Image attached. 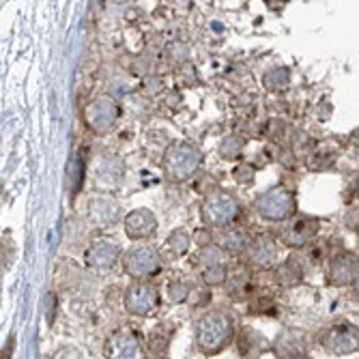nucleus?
<instances>
[{
  "instance_id": "obj_1",
  "label": "nucleus",
  "mask_w": 359,
  "mask_h": 359,
  "mask_svg": "<svg viewBox=\"0 0 359 359\" xmlns=\"http://www.w3.org/2000/svg\"><path fill=\"white\" fill-rule=\"evenodd\" d=\"M235 336L233 318L222 310L205 314L196 323V344L207 355H215L231 344Z\"/></svg>"
},
{
  "instance_id": "obj_2",
  "label": "nucleus",
  "mask_w": 359,
  "mask_h": 359,
  "mask_svg": "<svg viewBox=\"0 0 359 359\" xmlns=\"http://www.w3.org/2000/svg\"><path fill=\"white\" fill-rule=\"evenodd\" d=\"M203 166V151L189 144V142H175L166 149L164 161H161V168H164V177L172 183H185L189 181L196 172Z\"/></svg>"
},
{
  "instance_id": "obj_3",
  "label": "nucleus",
  "mask_w": 359,
  "mask_h": 359,
  "mask_svg": "<svg viewBox=\"0 0 359 359\" xmlns=\"http://www.w3.org/2000/svg\"><path fill=\"white\" fill-rule=\"evenodd\" d=\"M254 211L267 222H288L297 213L295 194L286 187H271L254 201Z\"/></svg>"
},
{
  "instance_id": "obj_4",
  "label": "nucleus",
  "mask_w": 359,
  "mask_h": 359,
  "mask_svg": "<svg viewBox=\"0 0 359 359\" xmlns=\"http://www.w3.org/2000/svg\"><path fill=\"white\" fill-rule=\"evenodd\" d=\"M241 213V205L233 194H228L224 189L211 191L207 198L203 201L201 215L207 226L213 228H224L228 224H233Z\"/></svg>"
},
{
  "instance_id": "obj_5",
  "label": "nucleus",
  "mask_w": 359,
  "mask_h": 359,
  "mask_svg": "<svg viewBox=\"0 0 359 359\" xmlns=\"http://www.w3.org/2000/svg\"><path fill=\"white\" fill-rule=\"evenodd\" d=\"M118 114H121V108L110 95L95 97V100H90L88 106L84 108V121L90 132L97 136L110 134L118 123Z\"/></svg>"
},
{
  "instance_id": "obj_6",
  "label": "nucleus",
  "mask_w": 359,
  "mask_h": 359,
  "mask_svg": "<svg viewBox=\"0 0 359 359\" xmlns=\"http://www.w3.org/2000/svg\"><path fill=\"white\" fill-rule=\"evenodd\" d=\"M125 273L132 276L134 280H149L161 271V256L151 245H134L125 254L123 260Z\"/></svg>"
},
{
  "instance_id": "obj_7",
  "label": "nucleus",
  "mask_w": 359,
  "mask_h": 359,
  "mask_svg": "<svg viewBox=\"0 0 359 359\" xmlns=\"http://www.w3.org/2000/svg\"><path fill=\"white\" fill-rule=\"evenodd\" d=\"M320 231V219L314 215H306V213H295L284 226V233H282V241L288 248H306L310 245L316 235Z\"/></svg>"
},
{
  "instance_id": "obj_8",
  "label": "nucleus",
  "mask_w": 359,
  "mask_h": 359,
  "mask_svg": "<svg viewBox=\"0 0 359 359\" xmlns=\"http://www.w3.org/2000/svg\"><path fill=\"white\" fill-rule=\"evenodd\" d=\"M323 348L332 355H351L359 351V332L353 325H332L320 336Z\"/></svg>"
},
{
  "instance_id": "obj_9",
  "label": "nucleus",
  "mask_w": 359,
  "mask_h": 359,
  "mask_svg": "<svg viewBox=\"0 0 359 359\" xmlns=\"http://www.w3.org/2000/svg\"><path fill=\"white\" fill-rule=\"evenodd\" d=\"M104 355L108 359H144L140 338L132 330H116L104 342Z\"/></svg>"
},
{
  "instance_id": "obj_10",
  "label": "nucleus",
  "mask_w": 359,
  "mask_h": 359,
  "mask_svg": "<svg viewBox=\"0 0 359 359\" xmlns=\"http://www.w3.org/2000/svg\"><path fill=\"white\" fill-rule=\"evenodd\" d=\"M159 306V290L149 282H134L125 290V310L129 314L144 316Z\"/></svg>"
},
{
  "instance_id": "obj_11",
  "label": "nucleus",
  "mask_w": 359,
  "mask_h": 359,
  "mask_svg": "<svg viewBox=\"0 0 359 359\" xmlns=\"http://www.w3.org/2000/svg\"><path fill=\"white\" fill-rule=\"evenodd\" d=\"M118 258H121V248L112 239H97L84 252L86 267L95 271H110L118 263Z\"/></svg>"
},
{
  "instance_id": "obj_12",
  "label": "nucleus",
  "mask_w": 359,
  "mask_h": 359,
  "mask_svg": "<svg viewBox=\"0 0 359 359\" xmlns=\"http://www.w3.org/2000/svg\"><path fill=\"white\" fill-rule=\"evenodd\" d=\"M125 161L114 153H104L95 164V183L102 189H116L125 181Z\"/></svg>"
},
{
  "instance_id": "obj_13",
  "label": "nucleus",
  "mask_w": 359,
  "mask_h": 359,
  "mask_svg": "<svg viewBox=\"0 0 359 359\" xmlns=\"http://www.w3.org/2000/svg\"><path fill=\"white\" fill-rule=\"evenodd\" d=\"M88 219L97 228H110L123 217L121 205L112 198V196H95L88 201Z\"/></svg>"
},
{
  "instance_id": "obj_14",
  "label": "nucleus",
  "mask_w": 359,
  "mask_h": 359,
  "mask_svg": "<svg viewBox=\"0 0 359 359\" xmlns=\"http://www.w3.org/2000/svg\"><path fill=\"white\" fill-rule=\"evenodd\" d=\"M125 233L134 241L151 239L157 233V217L149 209H134L125 215Z\"/></svg>"
},
{
  "instance_id": "obj_15",
  "label": "nucleus",
  "mask_w": 359,
  "mask_h": 359,
  "mask_svg": "<svg viewBox=\"0 0 359 359\" xmlns=\"http://www.w3.org/2000/svg\"><path fill=\"white\" fill-rule=\"evenodd\" d=\"M359 271V260L351 252H340L330 260V271H327V282L332 286H346L353 284L355 276Z\"/></svg>"
},
{
  "instance_id": "obj_16",
  "label": "nucleus",
  "mask_w": 359,
  "mask_h": 359,
  "mask_svg": "<svg viewBox=\"0 0 359 359\" xmlns=\"http://www.w3.org/2000/svg\"><path fill=\"white\" fill-rule=\"evenodd\" d=\"M245 254H248V260L252 265L269 269L276 265V260H278V245L269 235H258L252 239Z\"/></svg>"
},
{
  "instance_id": "obj_17",
  "label": "nucleus",
  "mask_w": 359,
  "mask_h": 359,
  "mask_svg": "<svg viewBox=\"0 0 359 359\" xmlns=\"http://www.w3.org/2000/svg\"><path fill=\"white\" fill-rule=\"evenodd\" d=\"M306 338L304 334L295 332V330H286L276 338L273 351L278 359H304L306 357Z\"/></svg>"
},
{
  "instance_id": "obj_18",
  "label": "nucleus",
  "mask_w": 359,
  "mask_h": 359,
  "mask_svg": "<svg viewBox=\"0 0 359 359\" xmlns=\"http://www.w3.org/2000/svg\"><path fill=\"white\" fill-rule=\"evenodd\" d=\"M239 351L243 357H258L260 353L265 351V338L260 336L256 330H250V327H243L241 334H239Z\"/></svg>"
},
{
  "instance_id": "obj_19",
  "label": "nucleus",
  "mask_w": 359,
  "mask_h": 359,
  "mask_svg": "<svg viewBox=\"0 0 359 359\" xmlns=\"http://www.w3.org/2000/svg\"><path fill=\"white\" fill-rule=\"evenodd\" d=\"M278 280L284 286H295V284H299L304 280V265H302V260L295 258V256H290L286 263H282L278 267Z\"/></svg>"
},
{
  "instance_id": "obj_20",
  "label": "nucleus",
  "mask_w": 359,
  "mask_h": 359,
  "mask_svg": "<svg viewBox=\"0 0 359 359\" xmlns=\"http://www.w3.org/2000/svg\"><path fill=\"white\" fill-rule=\"evenodd\" d=\"M250 243H252V239H248V235H243L239 231H228V233H224L219 248L231 254H245Z\"/></svg>"
},
{
  "instance_id": "obj_21",
  "label": "nucleus",
  "mask_w": 359,
  "mask_h": 359,
  "mask_svg": "<svg viewBox=\"0 0 359 359\" xmlns=\"http://www.w3.org/2000/svg\"><path fill=\"white\" fill-rule=\"evenodd\" d=\"M198 267L201 269H207V267H217V265H226V252L219 248V245H205L201 252H198Z\"/></svg>"
},
{
  "instance_id": "obj_22",
  "label": "nucleus",
  "mask_w": 359,
  "mask_h": 359,
  "mask_svg": "<svg viewBox=\"0 0 359 359\" xmlns=\"http://www.w3.org/2000/svg\"><path fill=\"white\" fill-rule=\"evenodd\" d=\"M189 245H191V239H189V235H187L185 231H175V233L166 239V243H164L166 252H168L172 258H181L183 254H187V252H189Z\"/></svg>"
},
{
  "instance_id": "obj_23",
  "label": "nucleus",
  "mask_w": 359,
  "mask_h": 359,
  "mask_svg": "<svg viewBox=\"0 0 359 359\" xmlns=\"http://www.w3.org/2000/svg\"><path fill=\"white\" fill-rule=\"evenodd\" d=\"M288 82H290V72H288L286 67H273V69H269V72L263 76V84H265V88L271 90V93H278V90L286 88Z\"/></svg>"
},
{
  "instance_id": "obj_24",
  "label": "nucleus",
  "mask_w": 359,
  "mask_h": 359,
  "mask_svg": "<svg viewBox=\"0 0 359 359\" xmlns=\"http://www.w3.org/2000/svg\"><path fill=\"white\" fill-rule=\"evenodd\" d=\"M241 151H243V140L239 136H226L219 142V155L224 159H235L241 155Z\"/></svg>"
},
{
  "instance_id": "obj_25",
  "label": "nucleus",
  "mask_w": 359,
  "mask_h": 359,
  "mask_svg": "<svg viewBox=\"0 0 359 359\" xmlns=\"http://www.w3.org/2000/svg\"><path fill=\"white\" fill-rule=\"evenodd\" d=\"M168 297L175 304H183L189 297V284L185 280H181V278L170 280V284H168Z\"/></svg>"
},
{
  "instance_id": "obj_26",
  "label": "nucleus",
  "mask_w": 359,
  "mask_h": 359,
  "mask_svg": "<svg viewBox=\"0 0 359 359\" xmlns=\"http://www.w3.org/2000/svg\"><path fill=\"white\" fill-rule=\"evenodd\" d=\"M201 276H203V282H205V284H209V286H219V284L226 282L228 269H226V265L207 267V269H201Z\"/></svg>"
},
{
  "instance_id": "obj_27",
  "label": "nucleus",
  "mask_w": 359,
  "mask_h": 359,
  "mask_svg": "<svg viewBox=\"0 0 359 359\" xmlns=\"http://www.w3.org/2000/svg\"><path fill=\"white\" fill-rule=\"evenodd\" d=\"M310 168L314 170H323V168H327V166H334V161H336V153H332L330 149H318L314 151V155L310 157Z\"/></svg>"
},
{
  "instance_id": "obj_28",
  "label": "nucleus",
  "mask_w": 359,
  "mask_h": 359,
  "mask_svg": "<svg viewBox=\"0 0 359 359\" xmlns=\"http://www.w3.org/2000/svg\"><path fill=\"white\" fill-rule=\"evenodd\" d=\"M254 175H256V170H254L250 164H239V166L233 170L235 181H237V183H241V185H250V183L254 181Z\"/></svg>"
},
{
  "instance_id": "obj_29",
  "label": "nucleus",
  "mask_w": 359,
  "mask_h": 359,
  "mask_svg": "<svg viewBox=\"0 0 359 359\" xmlns=\"http://www.w3.org/2000/svg\"><path fill=\"white\" fill-rule=\"evenodd\" d=\"M56 359H80V353H76L74 348H65Z\"/></svg>"
},
{
  "instance_id": "obj_30",
  "label": "nucleus",
  "mask_w": 359,
  "mask_h": 359,
  "mask_svg": "<svg viewBox=\"0 0 359 359\" xmlns=\"http://www.w3.org/2000/svg\"><path fill=\"white\" fill-rule=\"evenodd\" d=\"M353 290H355V297L359 299V271H357V276L353 280Z\"/></svg>"
},
{
  "instance_id": "obj_31",
  "label": "nucleus",
  "mask_w": 359,
  "mask_h": 359,
  "mask_svg": "<svg viewBox=\"0 0 359 359\" xmlns=\"http://www.w3.org/2000/svg\"><path fill=\"white\" fill-rule=\"evenodd\" d=\"M351 142H353V147L359 151V129H357V132H353V136H351Z\"/></svg>"
}]
</instances>
